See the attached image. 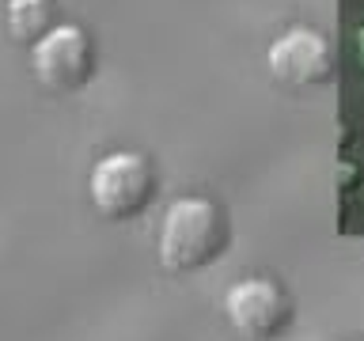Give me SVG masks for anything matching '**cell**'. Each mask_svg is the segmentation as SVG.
Segmentation results:
<instances>
[{"label":"cell","mask_w":364,"mask_h":341,"mask_svg":"<svg viewBox=\"0 0 364 341\" xmlns=\"http://www.w3.org/2000/svg\"><path fill=\"white\" fill-rule=\"evenodd\" d=\"M269 72L289 87H318L334 80V50L318 31L292 27L266 53Z\"/></svg>","instance_id":"5b68a950"},{"label":"cell","mask_w":364,"mask_h":341,"mask_svg":"<svg viewBox=\"0 0 364 341\" xmlns=\"http://www.w3.org/2000/svg\"><path fill=\"white\" fill-rule=\"evenodd\" d=\"M31 68L38 84L57 95L80 91L95 76V42L76 23H57L42 42L31 45Z\"/></svg>","instance_id":"3957f363"},{"label":"cell","mask_w":364,"mask_h":341,"mask_svg":"<svg viewBox=\"0 0 364 341\" xmlns=\"http://www.w3.org/2000/svg\"><path fill=\"white\" fill-rule=\"evenodd\" d=\"M224 315L247 341H273L292 326V296L273 277H247L228 288Z\"/></svg>","instance_id":"277c9868"},{"label":"cell","mask_w":364,"mask_h":341,"mask_svg":"<svg viewBox=\"0 0 364 341\" xmlns=\"http://www.w3.org/2000/svg\"><path fill=\"white\" fill-rule=\"evenodd\" d=\"M91 205L102 220L125 224L152 209L159 178L152 159L141 152H110L91 167Z\"/></svg>","instance_id":"7a4b0ae2"},{"label":"cell","mask_w":364,"mask_h":341,"mask_svg":"<svg viewBox=\"0 0 364 341\" xmlns=\"http://www.w3.org/2000/svg\"><path fill=\"white\" fill-rule=\"evenodd\" d=\"M4 27L16 42L34 45L50 34L53 23V4L50 0H8L4 4Z\"/></svg>","instance_id":"8992f818"},{"label":"cell","mask_w":364,"mask_h":341,"mask_svg":"<svg viewBox=\"0 0 364 341\" xmlns=\"http://www.w3.org/2000/svg\"><path fill=\"white\" fill-rule=\"evenodd\" d=\"M228 216L209 197H178L159 227V261L167 273H198L228 250Z\"/></svg>","instance_id":"6da1fadb"}]
</instances>
